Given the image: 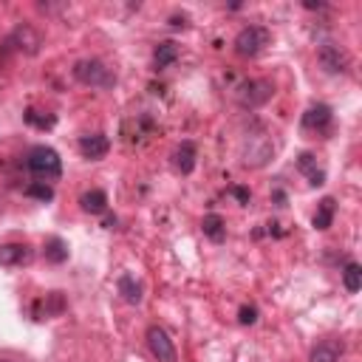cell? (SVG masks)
Masks as SVG:
<instances>
[{"label": "cell", "mask_w": 362, "mask_h": 362, "mask_svg": "<svg viewBox=\"0 0 362 362\" xmlns=\"http://www.w3.org/2000/svg\"><path fill=\"white\" fill-rule=\"evenodd\" d=\"M46 308V314L43 317H54V314H63V308H65V300H63V294L60 292H51V294H46V300H40L37 303V308Z\"/></svg>", "instance_id": "21"}, {"label": "cell", "mask_w": 362, "mask_h": 362, "mask_svg": "<svg viewBox=\"0 0 362 362\" xmlns=\"http://www.w3.org/2000/svg\"><path fill=\"white\" fill-rule=\"evenodd\" d=\"M334 213H337L334 199H323L317 204V213H314V230H328L331 221H334Z\"/></svg>", "instance_id": "16"}, {"label": "cell", "mask_w": 362, "mask_h": 362, "mask_svg": "<svg viewBox=\"0 0 362 362\" xmlns=\"http://www.w3.org/2000/svg\"><path fill=\"white\" fill-rule=\"evenodd\" d=\"M272 94H275V85L269 80H249L238 85V102L244 108H261L272 99Z\"/></svg>", "instance_id": "4"}, {"label": "cell", "mask_w": 362, "mask_h": 362, "mask_svg": "<svg viewBox=\"0 0 362 362\" xmlns=\"http://www.w3.org/2000/svg\"><path fill=\"white\" fill-rule=\"evenodd\" d=\"M0 362H12V359H0Z\"/></svg>", "instance_id": "26"}, {"label": "cell", "mask_w": 362, "mask_h": 362, "mask_svg": "<svg viewBox=\"0 0 362 362\" xmlns=\"http://www.w3.org/2000/svg\"><path fill=\"white\" fill-rule=\"evenodd\" d=\"M342 283H345V289H348L351 294L359 292V289H362V266H359V263H348L345 272H342Z\"/></svg>", "instance_id": "20"}, {"label": "cell", "mask_w": 362, "mask_h": 362, "mask_svg": "<svg viewBox=\"0 0 362 362\" xmlns=\"http://www.w3.org/2000/svg\"><path fill=\"white\" fill-rule=\"evenodd\" d=\"M331 125V108L328 105H314L303 113V127L306 130H325Z\"/></svg>", "instance_id": "9"}, {"label": "cell", "mask_w": 362, "mask_h": 362, "mask_svg": "<svg viewBox=\"0 0 362 362\" xmlns=\"http://www.w3.org/2000/svg\"><path fill=\"white\" fill-rule=\"evenodd\" d=\"M147 348L158 362H178V351H175L170 334L161 325H150L147 328Z\"/></svg>", "instance_id": "5"}, {"label": "cell", "mask_w": 362, "mask_h": 362, "mask_svg": "<svg viewBox=\"0 0 362 362\" xmlns=\"http://www.w3.org/2000/svg\"><path fill=\"white\" fill-rule=\"evenodd\" d=\"M26 196L40 199V201H51V199H54V190L46 185V181H35V185H29V187H26Z\"/></svg>", "instance_id": "22"}, {"label": "cell", "mask_w": 362, "mask_h": 362, "mask_svg": "<svg viewBox=\"0 0 362 362\" xmlns=\"http://www.w3.org/2000/svg\"><path fill=\"white\" fill-rule=\"evenodd\" d=\"M320 63L325 65V71L337 74V71H345V65H348V57H345V54H342L337 46L325 43V46L320 49Z\"/></svg>", "instance_id": "11"}, {"label": "cell", "mask_w": 362, "mask_h": 362, "mask_svg": "<svg viewBox=\"0 0 362 362\" xmlns=\"http://www.w3.org/2000/svg\"><path fill=\"white\" fill-rule=\"evenodd\" d=\"M232 196H235L241 204H246V201H249V193H246L244 187H232Z\"/></svg>", "instance_id": "25"}, {"label": "cell", "mask_w": 362, "mask_h": 362, "mask_svg": "<svg viewBox=\"0 0 362 362\" xmlns=\"http://www.w3.org/2000/svg\"><path fill=\"white\" fill-rule=\"evenodd\" d=\"M26 122H29V125H37V127H51V125H54L51 116L43 119V116H37V111H29V113H26Z\"/></svg>", "instance_id": "23"}, {"label": "cell", "mask_w": 362, "mask_h": 362, "mask_svg": "<svg viewBox=\"0 0 362 362\" xmlns=\"http://www.w3.org/2000/svg\"><path fill=\"white\" fill-rule=\"evenodd\" d=\"M29 170L37 175V178H60L63 173V158L54 147H46V144H37L32 153H29Z\"/></svg>", "instance_id": "1"}, {"label": "cell", "mask_w": 362, "mask_h": 362, "mask_svg": "<svg viewBox=\"0 0 362 362\" xmlns=\"http://www.w3.org/2000/svg\"><path fill=\"white\" fill-rule=\"evenodd\" d=\"M266 46H269V32L263 26H246L235 37V51L241 57H258Z\"/></svg>", "instance_id": "3"}, {"label": "cell", "mask_w": 362, "mask_h": 362, "mask_svg": "<svg viewBox=\"0 0 362 362\" xmlns=\"http://www.w3.org/2000/svg\"><path fill=\"white\" fill-rule=\"evenodd\" d=\"M297 167H300V173L308 175V185H311V187H320L323 181H325V173L317 167V158H314L311 153H303L300 161H297Z\"/></svg>", "instance_id": "12"}, {"label": "cell", "mask_w": 362, "mask_h": 362, "mask_svg": "<svg viewBox=\"0 0 362 362\" xmlns=\"http://www.w3.org/2000/svg\"><path fill=\"white\" fill-rule=\"evenodd\" d=\"M32 261V249L26 244H4L0 246V266H20Z\"/></svg>", "instance_id": "7"}, {"label": "cell", "mask_w": 362, "mask_h": 362, "mask_svg": "<svg viewBox=\"0 0 362 362\" xmlns=\"http://www.w3.org/2000/svg\"><path fill=\"white\" fill-rule=\"evenodd\" d=\"M74 80L91 88H111L116 80L111 74V68H105L99 60H80L74 65Z\"/></svg>", "instance_id": "2"}, {"label": "cell", "mask_w": 362, "mask_h": 362, "mask_svg": "<svg viewBox=\"0 0 362 362\" xmlns=\"http://www.w3.org/2000/svg\"><path fill=\"white\" fill-rule=\"evenodd\" d=\"M46 261H51V263L68 261V246H65L63 238H49L46 241Z\"/></svg>", "instance_id": "17"}, {"label": "cell", "mask_w": 362, "mask_h": 362, "mask_svg": "<svg viewBox=\"0 0 362 362\" xmlns=\"http://www.w3.org/2000/svg\"><path fill=\"white\" fill-rule=\"evenodd\" d=\"M9 43H20V46H18L20 51L26 49L29 54H35V51H37V46H40V37L35 35V29H32V26H20V29L9 37Z\"/></svg>", "instance_id": "15"}, {"label": "cell", "mask_w": 362, "mask_h": 362, "mask_svg": "<svg viewBox=\"0 0 362 362\" xmlns=\"http://www.w3.org/2000/svg\"><path fill=\"white\" fill-rule=\"evenodd\" d=\"M175 57H178V46H175V43H161V46L156 49V54H153V60H156V65H158V68L173 65V63H175Z\"/></svg>", "instance_id": "19"}, {"label": "cell", "mask_w": 362, "mask_h": 362, "mask_svg": "<svg viewBox=\"0 0 362 362\" xmlns=\"http://www.w3.org/2000/svg\"><path fill=\"white\" fill-rule=\"evenodd\" d=\"M119 294H122L127 303H133V306H136V303L142 300V286H139L130 275H122V277H119Z\"/></svg>", "instance_id": "18"}, {"label": "cell", "mask_w": 362, "mask_h": 362, "mask_svg": "<svg viewBox=\"0 0 362 362\" xmlns=\"http://www.w3.org/2000/svg\"><path fill=\"white\" fill-rule=\"evenodd\" d=\"M80 204H82L85 213L102 216V213L108 210V193H105V190H91V193H85V196L80 199Z\"/></svg>", "instance_id": "13"}, {"label": "cell", "mask_w": 362, "mask_h": 362, "mask_svg": "<svg viewBox=\"0 0 362 362\" xmlns=\"http://www.w3.org/2000/svg\"><path fill=\"white\" fill-rule=\"evenodd\" d=\"M339 354H342V345L337 339H323L311 348L308 362H339Z\"/></svg>", "instance_id": "10"}, {"label": "cell", "mask_w": 362, "mask_h": 362, "mask_svg": "<svg viewBox=\"0 0 362 362\" xmlns=\"http://www.w3.org/2000/svg\"><path fill=\"white\" fill-rule=\"evenodd\" d=\"M196 144L193 142H181L178 147H175V153H173V167L178 170V173H193L196 170Z\"/></svg>", "instance_id": "6"}, {"label": "cell", "mask_w": 362, "mask_h": 362, "mask_svg": "<svg viewBox=\"0 0 362 362\" xmlns=\"http://www.w3.org/2000/svg\"><path fill=\"white\" fill-rule=\"evenodd\" d=\"M201 230H204V235H207L210 241H216V244H221V241L227 238V224H224V218H221V216H216V213L204 216Z\"/></svg>", "instance_id": "14"}, {"label": "cell", "mask_w": 362, "mask_h": 362, "mask_svg": "<svg viewBox=\"0 0 362 362\" xmlns=\"http://www.w3.org/2000/svg\"><path fill=\"white\" fill-rule=\"evenodd\" d=\"M108 150H111V142L102 133H94V136H82L80 139V153L85 158H102V156H108Z\"/></svg>", "instance_id": "8"}, {"label": "cell", "mask_w": 362, "mask_h": 362, "mask_svg": "<svg viewBox=\"0 0 362 362\" xmlns=\"http://www.w3.org/2000/svg\"><path fill=\"white\" fill-rule=\"evenodd\" d=\"M255 320H258L255 306H244V308H241V323H244V325H252Z\"/></svg>", "instance_id": "24"}]
</instances>
